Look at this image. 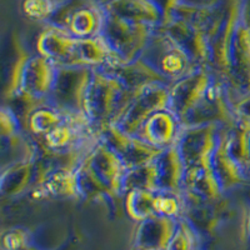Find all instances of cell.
<instances>
[{"mask_svg": "<svg viewBox=\"0 0 250 250\" xmlns=\"http://www.w3.org/2000/svg\"><path fill=\"white\" fill-rule=\"evenodd\" d=\"M160 28L187 51L196 65L210 66V39L207 29L180 19H171L164 25H160Z\"/></svg>", "mask_w": 250, "mask_h": 250, "instance_id": "obj_16", "label": "cell"}, {"mask_svg": "<svg viewBox=\"0 0 250 250\" xmlns=\"http://www.w3.org/2000/svg\"><path fill=\"white\" fill-rule=\"evenodd\" d=\"M154 160L158 170V190L183 193L187 167L178 150V146L173 145L163 149Z\"/></svg>", "mask_w": 250, "mask_h": 250, "instance_id": "obj_26", "label": "cell"}, {"mask_svg": "<svg viewBox=\"0 0 250 250\" xmlns=\"http://www.w3.org/2000/svg\"><path fill=\"white\" fill-rule=\"evenodd\" d=\"M167 84H155L144 89L133 98L126 109L117 120V124L125 133L135 135L143 123L156 111L170 108V93Z\"/></svg>", "mask_w": 250, "mask_h": 250, "instance_id": "obj_9", "label": "cell"}, {"mask_svg": "<svg viewBox=\"0 0 250 250\" xmlns=\"http://www.w3.org/2000/svg\"><path fill=\"white\" fill-rule=\"evenodd\" d=\"M95 69L58 66L57 79L49 95L53 105L66 113H84V102Z\"/></svg>", "mask_w": 250, "mask_h": 250, "instance_id": "obj_6", "label": "cell"}, {"mask_svg": "<svg viewBox=\"0 0 250 250\" xmlns=\"http://www.w3.org/2000/svg\"><path fill=\"white\" fill-rule=\"evenodd\" d=\"M34 199L83 200L78 169H51L42 182L30 191Z\"/></svg>", "mask_w": 250, "mask_h": 250, "instance_id": "obj_20", "label": "cell"}, {"mask_svg": "<svg viewBox=\"0 0 250 250\" xmlns=\"http://www.w3.org/2000/svg\"><path fill=\"white\" fill-rule=\"evenodd\" d=\"M243 0H230L225 8L215 6L213 21L208 30L210 39V69L227 82L230 68V53L236 29L242 23Z\"/></svg>", "mask_w": 250, "mask_h": 250, "instance_id": "obj_3", "label": "cell"}, {"mask_svg": "<svg viewBox=\"0 0 250 250\" xmlns=\"http://www.w3.org/2000/svg\"><path fill=\"white\" fill-rule=\"evenodd\" d=\"M51 167L40 156L29 162L17 163L1 169L0 193L4 198H14L30 191L45 178Z\"/></svg>", "mask_w": 250, "mask_h": 250, "instance_id": "obj_14", "label": "cell"}, {"mask_svg": "<svg viewBox=\"0 0 250 250\" xmlns=\"http://www.w3.org/2000/svg\"><path fill=\"white\" fill-rule=\"evenodd\" d=\"M233 105L238 119L250 122V91L234 99Z\"/></svg>", "mask_w": 250, "mask_h": 250, "instance_id": "obj_38", "label": "cell"}, {"mask_svg": "<svg viewBox=\"0 0 250 250\" xmlns=\"http://www.w3.org/2000/svg\"><path fill=\"white\" fill-rule=\"evenodd\" d=\"M59 8L60 3L58 0H24L21 4L23 13L29 19L40 23L45 21L46 24Z\"/></svg>", "mask_w": 250, "mask_h": 250, "instance_id": "obj_33", "label": "cell"}, {"mask_svg": "<svg viewBox=\"0 0 250 250\" xmlns=\"http://www.w3.org/2000/svg\"><path fill=\"white\" fill-rule=\"evenodd\" d=\"M135 95L115 75L104 69H95L84 102V114L102 130L117 123Z\"/></svg>", "mask_w": 250, "mask_h": 250, "instance_id": "obj_1", "label": "cell"}, {"mask_svg": "<svg viewBox=\"0 0 250 250\" xmlns=\"http://www.w3.org/2000/svg\"><path fill=\"white\" fill-rule=\"evenodd\" d=\"M79 38L65 29L46 24L35 43V51L50 60L57 66H78Z\"/></svg>", "mask_w": 250, "mask_h": 250, "instance_id": "obj_13", "label": "cell"}, {"mask_svg": "<svg viewBox=\"0 0 250 250\" xmlns=\"http://www.w3.org/2000/svg\"><path fill=\"white\" fill-rule=\"evenodd\" d=\"M30 244L31 233L24 228H13L3 235L4 250H28Z\"/></svg>", "mask_w": 250, "mask_h": 250, "instance_id": "obj_36", "label": "cell"}, {"mask_svg": "<svg viewBox=\"0 0 250 250\" xmlns=\"http://www.w3.org/2000/svg\"><path fill=\"white\" fill-rule=\"evenodd\" d=\"M1 139V169L12 164L34 160L39 156V143L28 133L14 134Z\"/></svg>", "mask_w": 250, "mask_h": 250, "instance_id": "obj_27", "label": "cell"}, {"mask_svg": "<svg viewBox=\"0 0 250 250\" xmlns=\"http://www.w3.org/2000/svg\"><path fill=\"white\" fill-rule=\"evenodd\" d=\"M180 219L153 215L137 223L131 247L150 250H167L176 233Z\"/></svg>", "mask_w": 250, "mask_h": 250, "instance_id": "obj_19", "label": "cell"}, {"mask_svg": "<svg viewBox=\"0 0 250 250\" xmlns=\"http://www.w3.org/2000/svg\"><path fill=\"white\" fill-rule=\"evenodd\" d=\"M106 9L100 4L79 6L68 13H62L60 8L48 24L60 26L79 39H89L103 35L106 23Z\"/></svg>", "mask_w": 250, "mask_h": 250, "instance_id": "obj_11", "label": "cell"}, {"mask_svg": "<svg viewBox=\"0 0 250 250\" xmlns=\"http://www.w3.org/2000/svg\"><path fill=\"white\" fill-rule=\"evenodd\" d=\"M242 24L250 29V0H243Z\"/></svg>", "mask_w": 250, "mask_h": 250, "instance_id": "obj_39", "label": "cell"}, {"mask_svg": "<svg viewBox=\"0 0 250 250\" xmlns=\"http://www.w3.org/2000/svg\"><path fill=\"white\" fill-rule=\"evenodd\" d=\"M3 250H4V249H3Z\"/></svg>", "mask_w": 250, "mask_h": 250, "instance_id": "obj_42", "label": "cell"}, {"mask_svg": "<svg viewBox=\"0 0 250 250\" xmlns=\"http://www.w3.org/2000/svg\"><path fill=\"white\" fill-rule=\"evenodd\" d=\"M229 151L245 170L250 168V122L238 119L233 128L227 130Z\"/></svg>", "mask_w": 250, "mask_h": 250, "instance_id": "obj_30", "label": "cell"}, {"mask_svg": "<svg viewBox=\"0 0 250 250\" xmlns=\"http://www.w3.org/2000/svg\"><path fill=\"white\" fill-rule=\"evenodd\" d=\"M224 129L216 124L183 125L176 146L187 169L211 167Z\"/></svg>", "mask_w": 250, "mask_h": 250, "instance_id": "obj_5", "label": "cell"}, {"mask_svg": "<svg viewBox=\"0 0 250 250\" xmlns=\"http://www.w3.org/2000/svg\"><path fill=\"white\" fill-rule=\"evenodd\" d=\"M240 242L247 250H250V185L249 191L243 203L240 211V231H239Z\"/></svg>", "mask_w": 250, "mask_h": 250, "instance_id": "obj_37", "label": "cell"}, {"mask_svg": "<svg viewBox=\"0 0 250 250\" xmlns=\"http://www.w3.org/2000/svg\"><path fill=\"white\" fill-rule=\"evenodd\" d=\"M135 189L158 190V170L155 160L128 169L124 178V193Z\"/></svg>", "mask_w": 250, "mask_h": 250, "instance_id": "obj_31", "label": "cell"}, {"mask_svg": "<svg viewBox=\"0 0 250 250\" xmlns=\"http://www.w3.org/2000/svg\"><path fill=\"white\" fill-rule=\"evenodd\" d=\"M225 194L211 167L187 169L183 187L185 204L214 202Z\"/></svg>", "mask_w": 250, "mask_h": 250, "instance_id": "obj_22", "label": "cell"}, {"mask_svg": "<svg viewBox=\"0 0 250 250\" xmlns=\"http://www.w3.org/2000/svg\"><path fill=\"white\" fill-rule=\"evenodd\" d=\"M104 8L110 14L131 23L156 28L164 21L162 10L153 0H113Z\"/></svg>", "mask_w": 250, "mask_h": 250, "instance_id": "obj_25", "label": "cell"}, {"mask_svg": "<svg viewBox=\"0 0 250 250\" xmlns=\"http://www.w3.org/2000/svg\"><path fill=\"white\" fill-rule=\"evenodd\" d=\"M231 214L233 202L230 196L225 194L214 202L187 204L183 219L193 227L199 236H213L230 219Z\"/></svg>", "mask_w": 250, "mask_h": 250, "instance_id": "obj_15", "label": "cell"}, {"mask_svg": "<svg viewBox=\"0 0 250 250\" xmlns=\"http://www.w3.org/2000/svg\"><path fill=\"white\" fill-rule=\"evenodd\" d=\"M102 139L113 149L128 169L154 160L160 154L156 149L137 135L125 133L117 124H109L100 130Z\"/></svg>", "mask_w": 250, "mask_h": 250, "instance_id": "obj_12", "label": "cell"}, {"mask_svg": "<svg viewBox=\"0 0 250 250\" xmlns=\"http://www.w3.org/2000/svg\"><path fill=\"white\" fill-rule=\"evenodd\" d=\"M214 77L215 73L210 66H198L190 74L171 83L169 86L170 109L180 122H183L204 98Z\"/></svg>", "mask_w": 250, "mask_h": 250, "instance_id": "obj_10", "label": "cell"}, {"mask_svg": "<svg viewBox=\"0 0 250 250\" xmlns=\"http://www.w3.org/2000/svg\"><path fill=\"white\" fill-rule=\"evenodd\" d=\"M227 130L224 129L222 139L219 143L218 148L213 155L211 160V168L215 173L216 178L220 182V185L224 189L225 193L238 189L242 187H249L250 182L248 178L247 170L239 164L238 160L231 155L229 151L227 140Z\"/></svg>", "mask_w": 250, "mask_h": 250, "instance_id": "obj_24", "label": "cell"}, {"mask_svg": "<svg viewBox=\"0 0 250 250\" xmlns=\"http://www.w3.org/2000/svg\"><path fill=\"white\" fill-rule=\"evenodd\" d=\"M183 124L170 108L156 111L143 123L137 137L156 149H167L176 145Z\"/></svg>", "mask_w": 250, "mask_h": 250, "instance_id": "obj_18", "label": "cell"}, {"mask_svg": "<svg viewBox=\"0 0 250 250\" xmlns=\"http://www.w3.org/2000/svg\"><path fill=\"white\" fill-rule=\"evenodd\" d=\"M140 58L160 73L170 84L190 74L199 66L160 26L154 28L153 34Z\"/></svg>", "mask_w": 250, "mask_h": 250, "instance_id": "obj_2", "label": "cell"}, {"mask_svg": "<svg viewBox=\"0 0 250 250\" xmlns=\"http://www.w3.org/2000/svg\"><path fill=\"white\" fill-rule=\"evenodd\" d=\"M247 174H248V178H249V182H250V168L247 170Z\"/></svg>", "mask_w": 250, "mask_h": 250, "instance_id": "obj_41", "label": "cell"}, {"mask_svg": "<svg viewBox=\"0 0 250 250\" xmlns=\"http://www.w3.org/2000/svg\"><path fill=\"white\" fill-rule=\"evenodd\" d=\"M130 250H150V249H145V248H140V247H131Z\"/></svg>", "mask_w": 250, "mask_h": 250, "instance_id": "obj_40", "label": "cell"}, {"mask_svg": "<svg viewBox=\"0 0 250 250\" xmlns=\"http://www.w3.org/2000/svg\"><path fill=\"white\" fill-rule=\"evenodd\" d=\"M155 194L156 190H142V189L125 191L123 195V207L126 215L135 223L156 215L155 205H154Z\"/></svg>", "mask_w": 250, "mask_h": 250, "instance_id": "obj_29", "label": "cell"}, {"mask_svg": "<svg viewBox=\"0 0 250 250\" xmlns=\"http://www.w3.org/2000/svg\"><path fill=\"white\" fill-rule=\"evenodd\" d=\"M66 114H68L66 111L60 110L49 100L29 113L21 124L24 131L28 133L30 137L34 139H42L53 129L57 128L60 123L64 122Z\"/></svg>", "mask_w": 250, "mask_h": 250, "instance_id": "obj_28", "label": "cell"}, {"mask_svg": "<svg viewBox=\"0 0 250 250\" xmlns=\"http://www.w3.org/2000/svg\"><path fill=\"white\" fill-rule=\"evenodd\" d=\"M238 123L233 105V97L227 83L215 74L211 85L200 103L182 122L183 125L216 124L230 129Z\"/></svg>", "mask_w": 250, "mask_h": 250, "instance_id": "obj_4", "label": "cell"}, {"mask_svg": "<svg viewBox=\"0 0 250 250\" xmlns=\"http://www.w3.org/2000/svg\"><path fill=\"white\" fill-rule=\"evenodd\" d=\"M155 214L174 219H183L185 213V198L183 193L169 190H156Z\"/></svg>", "mask_w": 250, "mask_h": 250, "instance_id": "obj_32", "label": "cell"}, {"mask_svg": "<svg viewBox=\"0 0 250 250\" xmlns=\"http://www.w3.org/2000/svg\"><path fill=\"white\" fill-rule=\"evenodd\" d=\"M153 31L154 26L131 23L108 13L103 37L123 62H133L140 58Z\"/></svg>", "mask_w": 250, "mask_h": 250, "instance_id": "obj_7", "label": "cell"}, {"mask_svg": "<svg viewBox=\"0 0 250 250\" xmlns=\"http://www.w3.org/2000/svg\"><path fill=\"white\" fill-rule=\"evenodd\" d=\"M233 100L250 91V29L239 24L230 53V68L227 79Z\"/></svg>", "mask_w": 250, "mask_h": 250, "instance_id": "obj_17", "label": "cell"}, {"mask_svg": "<svg viewBox=\"0 0 250 250\" xmlns=\"http://www.w3.org/2000/svg\"><path fill=\"white\" fill-rule=\"evenodd\" d=\"M24 131L21 120L12 106L4 103L0 109V138L10 137Z\"/></svg>", "mask_w": 250, "mask_h": 250, "instance_id": "obj_35", "label": "cell"}, {"mask_svg": "<svg viewBox=\"0 0 250 250\" xmlns=\"http://www.w3.org/2000/svg\"><path fill=\"white\" fill-rule=\"evenodd\" d=\"M103 69L115 75L134 94H139L144 89L155 84L170 85L168 80L142 58H138L133 62H119Z\"/></svg>", "mask_w": 250, "mask_h": 250, "instance_id": "obj_23", "label": "cell"}, {"mask_svg": "<svg viewBox=\"0 0 250 250\" xmlns=\"http://www.w3.org/2000/svg\"><path fill=\"white\" fill-rule=\"evenodd\" d=\"M57 73L58 66L35 51L29 58L24 69L19 94H25L37 99H49L57 79Z\"/></svg>", "mask_w": 250, "mask_h": 250, "instance_id": "obj_21", "label": "cell"}, {"mask_svg": "<svg viewBox=\"0 0 250 250\" xmlns=\"http://www.w3.org/2000/svg\"><path fill=\"white\" fill-rule=\"evenodd\" d=\"M200 236L185 219H180L176 233L167 250H199Z\"/></svg>", "mask_w": 250, "mask_h": 250, "instance_id": "obj_34", "label": "cell"}, {"mask_svg": "<svg viewBox=\"0 0 250 250\" xmlns=\"http://www.w3.org/2000/svg\"><path fill=\"white\" fill-rule=\"evenodd\" d=\"M80 165H83L111 194L123 199L124 178L128 168L120 156L102 139V135L99 142L91 148Z\"/></svg>", "mask_w": 250, "mask_h": 250, "instance_id": "obj_8", "label": "cell"}]
</instances>
